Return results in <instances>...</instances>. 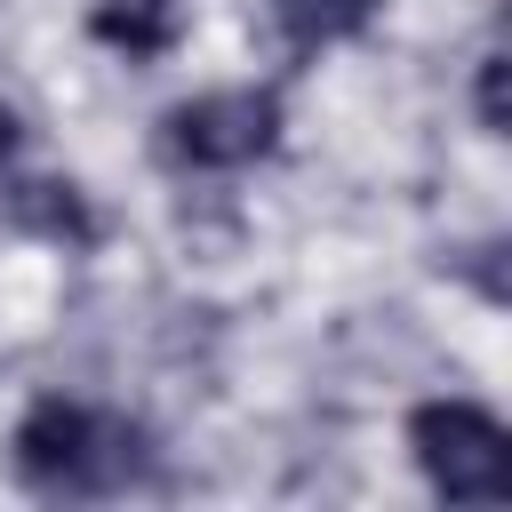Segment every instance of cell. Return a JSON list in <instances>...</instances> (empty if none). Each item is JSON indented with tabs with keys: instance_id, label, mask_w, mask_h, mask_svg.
Segmentation results:
<instances>
[{
	"instance_id": "cell-1",
	"label": "cell",
	"mask_w": 512,
	"mask_h": 512,
	"mask_svg": "<svg viewBox=\"0 0 512 512\" xmlns=\"http://www.w3.org/2000/svg\"><path fill=\"white\" fill-rule=\"evenodd\" d=\"M8 464L32 496H128V488L152 480V432L136 416L48 392L16 416Z\"/></svg>"
},
{
	"instance_id": "cell-2",
	"label": "cell",
	"mask_w": 512,
	"mask_h": 512,
	"mask_svg": "<svg viewBox=\"0 0 512 512\" xmlns=\"http://www.w3.org/2000/svg\"><path fill=\"white\" fill-rule=\"evenodd\" d=\"M280 144V96L272 88H208L176 112H160V168L176 176H224V168H248Z\"/></svg>"
},
{
	"instance_id": "cell-3",
	"label": "cell",
	"mask_w": 512,
	"mask_h": 512,
	"mask_svg": "<svg viewBox=\"0 0 512 512\" xmlns=\"http://www.w3.org/2000/svg\"><path fill=\"white\" fill-rule=\"evenodd\" d=\"M408 448L416 472L448 496V504H496L504 496V424L480 400H424L408 408Z\"/></svg>"
},
{
	"instance_id": "cell-4",
	"label": "cell",
	"mask_w": 512,
	"mask_h": 512,
	"mask_svg": "<svg viewBox=\"0 0 512 512\" xmlns=\"http://www.w3.org/2000/svg\"><path fill=\"white\" fill-rule=\"evenodd\" d=\"M8 224L16 232H32V240H48V248H96V208H88V192L72 184V176H16L8 184Z\"/></svg>"
},
{
	"instance_id": "cell-5",
	"label": "cell",
	"mask_w": 512,
	"mask_h": 512,
	"mask_svg": "<svg viewBox=\"0 0 512 512\" xmlns=\"http://www.w3.org/2000/svg\"><path fill=\"white\" fill-rule=\"evenodd\" d=\"M88 32L104 48H120L128 64H152V56H168L184 40V0H96Z\"/></svg>"
},
{
	"instance_id": "cell-6",
	"label": "cell",
	"mask_w": 512,
	"mask_h": 512,
	"mask_svg": "<svg viewBox=\"0 0 512 512\" xmlns=\"http://www.w3.org/2000/svg\"><path fill=\"white\" fill-rule=\"evenodd\" d=\"M384 0H272V24L288 48H328V40H352Z\"/></svg>"
},
{
	"instance_id": "cell-7",
	"label": "cell",
	"mask_w": 512,
	"mask_h": 512,
	"mask_svg": "<svg viewBox=\"0 0 512 512\" xmlns=\"http://www.w3.org/2000/svg\"><path fill=\"white\" fill-rule=\"evenodd\" d=\"M472 104H480V128H488V136H504V128H512V112H504V48H488V56H480Z\"/></svg>"
},
{
	"instance_id": "cell-8",
	"label": "cell",
	"mask_w": 512,
	"mask_h": 512,
	"mask_svg": "<svg viewBox=\"0 0 512 512\" xmlns=\"http://www.w3.org/2000/svg\"><path fill=\"white\" fill-rule=\"evenodd\" d=\"M16 144H24V120H16V112H8V104H0V168H8V160H16Z\"/></svg>"
}]
</instances>
